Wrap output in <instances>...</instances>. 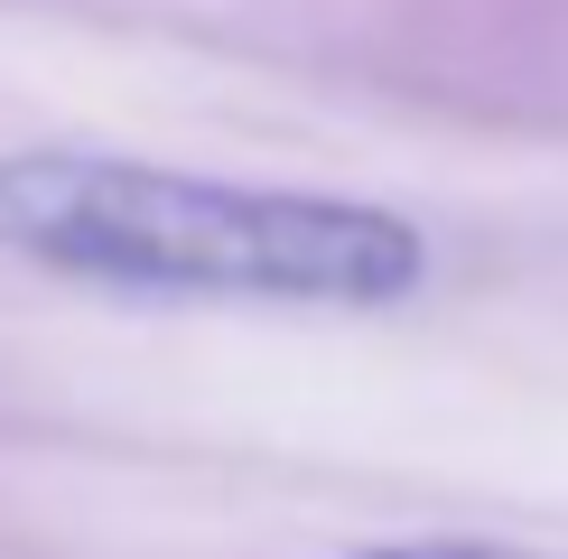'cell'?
Wrapping results in <instances>:
<instances>
[{"instance_id": "1", "label": "cell", "mask_w": 568, "mask_h": 559, "mask_svg": "<svg viewBox=\"0 0 568 559\" xmlns=\"http://www.w3.org/2000/svg\"><path fill=\"white\" fill-rule=\"evenodd\" d=\"M0 252L103 289L280 308H392L429 271L419 224L392 205L186 177L112 150H0Z\"/></svg>"}, {"instance_id": "2", "label": "cell", "mask_w": 568, "mask_h": 559, "mask_svg": "<svg viewBox=\"0 0 568 559\" xmlns=\"http://www.w3.org/2000/svg\"><path fill=\"white\" fill-rule=\"evenodd\" d=\"M373 559H523V550H485V541H410V550H373Z\"/></svg>"}]
</instances>
